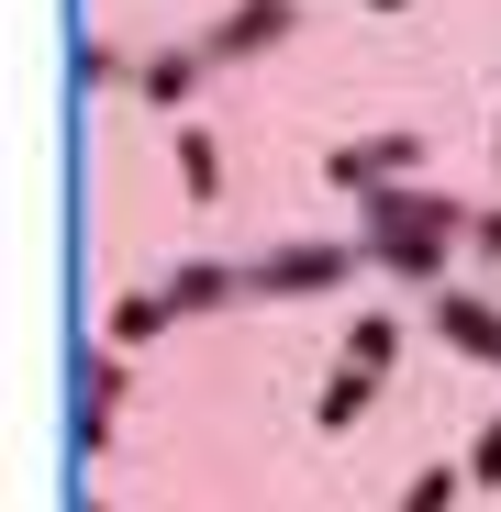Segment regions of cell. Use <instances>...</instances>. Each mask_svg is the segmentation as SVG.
<instances>
[{"label": "cell", "mask_w": 501, "mask_h": 512, "mask_svg": "<svg viewBox=\"0 0 501 512\" xmlns=\"http://www.w3.org/2000/svg\"><path fill=\"white\" fill-rule=\"evenodd\" d=\"M357 245H368V268H379V279L446 290V256L468 245V201H457V190H424V179H401V190L357 201Z\"/></svg>", "instance_id": "6da1fadb"}, {"label": "cell", "mask_w": 501, "mask_h": 512, "mask_svg": "<svg viewBox=\"0 0 501 512\" xmlns=\"http://www.w3.org/2000/svg\"><path fill=\"white\" fill-rule=\"evenodd\" d=\"M234 268H245V301H312V290H346L368 268V245L301 234V245H268V256H234Z\"/></svg>", "instance_id": "7a4b0ae2"}, {"label": "cell", "mask_w": 501, "mask_h": 512, "mask_svg": "<svg viewBox=\"0 0 501 512\" xmlns=\"http://www.w3.org/2000/svg\"><path fill=\"white\" fill-rule=\"evenodd\" d=\"M412 167H424V134H346V145H323V190L334 201H379Z\"/></svg>", "instance_id": "3957f363"}, {"label": "cell", "mask_w": 501, "mask_h": 512, "mask_svg": "<svg viewBox=\"0 0 501 512\" xmlns=\"http://www.w3.org/2000/svg\"><path fill=\"white\" fill-rule=\"evenodd\" d=\"M424 323H435V346H457V357H479V368H501V301L490 290H424Z\"/></svg>", "instance_id": "277c9868"}, {"label": "cell", "mask_w": 501, "mask_h": 512, "mask_svg": "<svg viewBox=\"0 0 501 512\" xmlns=\"http://www.w3.org/2000/svg\"><path fill=\"white\" fill-rule=\"evenodd\" d=\"M123 446V346L78 357V457H112Z\"/></svg>", "instance_id": "5b68a950"}, {"label": "cell", "mask_w": 501, "mask_h": 512, "mask_svg": "<svg viewBox=\"0 0 501 512\" xmlns=\"http://www.w3.org/2000/svg\"><path fill=\"white\" fill-rule=\"evenodd\" d=\"M290 23H301L290 0H234V12H223V23L201 34V56H212V67H245V56H268V45H279Z\"/></svg>", "instance_id": "8992f818"}, {"label": "cell", "mask_w": 501, "mask_h": 512, "mask_svg": "<svg viewBox=\"0 0 501 512\" xmlns=\"http://www.w3.org/2000/svg\"><path fill=\"white\" fill-rule=\"evenodd\" d=\"M201 78H212V56H201V34L190 45H156V56H134V90L167 112V123H190V90H201Z\"/></svg>", "instance_id": "52a82bcc"}, {"label": "cell", "mask_w": 501, "mask_h": 512, "mask_svg": "<svg viewBox=\"0 0 501 512\" xmlns=\"http://www.w3.org/2000/svg\"><path fill=\"white\" fill-rule=\"evenodd\" d=\"M156 290H167V312H179V323H201V312H234V301H245V268H223V256H190V268H167Z\"/></svg>", "instance_id": "ba28073f"}, {"label": "cell", "mask_w": 501, "mask_h": 512, "mask_svg": "<svg viewBox=\"0 0 501 512\" xmlns=\"http://www.w3.org/2000/svg\"><path fill=\"white\" fill-rule=\"evenodd\" d=\"M167 323H179V312H167V290H123V301H112V323H101V346H123V357H134V346H156Z\"/></svg>", "instance_id": "9c48e42d"}, {"label": "cell", "mask_w": 501, "mask_h": 512, "mask_svg": "<svg viewBox=\"0 0 501 512\" xmlns=\"http://www.w3.org/2000/svg\"><path fill=\"white\" fill-rule=\"evenodd\" d=\"M368 368H346V357H334V379H323V401H312V423H323V435H357V412H368Z\"/></svg>", "instance_id": "30bf717a"}, {"label": "cell", "mask_w": 501, "mask_h": 512, "mask_svg": "<svg viewBox=\"0 0 501 512\" xmlns=\"http://www.w3.org/2000/svg\"><path fill=\"white\" fill-rule=\"evenodd\" d=\"M179 190H190V201H223V145H212L201 123H179Z\"/></svg>", "instance_id": "8fae6325"}, {"label": "cell", "mask_w": 501, "mask_h": 512, "mask_svg": "<svg viewBox=\"0 0 501 512\" xmlns=\"http://www.w3.org/2000/svg\"><path fill=\"white\" fill-rule=\"evenodd\" d=\"M390 357H401V323H390V312H357V334H346V368L390 379Z\"/></svg>", "instance_id": "7c38bea8"}, {"label": "cell", "mask_w": 501, "mask_h": 512, "mask_svg": "<svg viewBox=\"0 0 501 512\" xmlns=\"http://www.w3.org/2000/svg\"><path fill=\"white\" fill-rule=\"evenodd\" d=\"M457 490H479V479H468V468H424V479H412L390 512H457Z\"/></svg>", "instance_id": "4fadbf2b"}, {"label": "cell", "mask_w": 501, "mask_h": 512, "mask_svg": "<svg viewBox=\"0 0 501 512\" xmlns=\"http://www.w3.org/2000/svg\"><path fill=\"white\" fill-rule=\"evenodd\" d=\"M78 78H90V90H134V56L112 34H90V45H78Z\"/></svg>", "instance_id": "5bb4252c"}, {"label": "cell", "mask_w": 501, "mask_h": 512, "mask_svg": "<svg viewBox=\"0 0 501 512\" xmlns=\"http://www.w3.org/2000/svg\"><path fill=\"white\" fill-rule=\"evenodd\" d=\"M468 479H479V490H501V412L479 423V446H468Z\"/></svg>", "instance_id": "9a60e30c"}, {"label": "cell", "mask_w": 501, "mask_h": 512, "mask_svg": "<svg viewBox=\"0 0 501 512\" xmlns=\"http://www.w3.org/2000/svg\"><path fill=\"white\" fill-rule=\"evenodd\" d=\"M468 256H501V201H490V212H468Z\"/></svg>", "instance_id": "2e32d148"}, {"label": "cell", "mask_w": 501, "mask_h": 512, "mask_svg": "<svg viewBox=\"0 0 501 512\" xmlns=\"http://www.w3.org/2000/svg\"><path fill=\"white\" fill-rule=\"evenodd\" d=\"M357 12H412V0H357Z\"/></svg>", "instance_id": "e0dca14e"}, {"label": "cell", "mask_w": 501, "mask_h": 512, "mask_svg": "<svg viewBox=\"0 0 501 512\" xmlns=\"http://www.w3.org/2000/svg\"><path fill=\"white\" fill-rule=\"evenodd\" d=\"M490 145H501V112H490Z\"/></svg>", "instance_id": "ac0fdd59"}, {"label": "cell", "mask_w": 501, "mask_h": 512, "mask_svg": "<svg viewBox=\"0 0 501 512\" xmlns=\"http://www.w3.org/2000/svg\"><path fill=\"white\" fill-rule=\"evenodd\" d=\"M90 512H112V501H90Z\"/></svg>", "instance_id": "d6986e66"}]
</instances>
